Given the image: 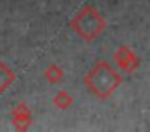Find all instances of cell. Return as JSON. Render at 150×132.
<instances>
[{
    "label": "cell",
    "instance_id": "8992f818",
    "mask_svg": "<svg viewBox=\"0 0 150 132\" xmlns=\"http://www.w3.org/2000/svg\"><path fill=\"white\" fill-rule=\"evenodd\" d=\"M44 77L49 84H60L65 77V73H63L62 66L57 63H52L45 71H44Z\"/></svg>",
    "mask_w": 150,
    "mask_h": 132
},
{
    "label": "cell",
    "instance_id": "5b68a950",
    "mask_svg": "<svg viewBox=\"0 0 150 132\" xmlns=\"http://www.w3.org/2000/svg\"><path fill=\"white\" fill-rule=\"evenodd\" d=\"M15 80H16L15 71L11 69L5 61H0V93L7 92V90L13 85Z\"/></svg>",
    "mask_w": 150,
    "mask_h": 132
},
{
    "label": "cell",
    "instance_id": "3957f363",
    "mask_svg": "<svg viewBox=\"0 0 150 132\" xmlns=\"http://www.w3.org/2000/svg\"><path fill=\"white\" fill-rule=\"evenodd\" d=\"M115 63L118 64L120 69H123L124 73L127 74H132L136 73L137 69L140 68V60L134 50H131L127 45H121L116 52H115Z\"/></svg>",
    "mask_w": 150,
    "mask_h": 132
},
{
    "label": "cell",
    "instance_id": "52a82bcc",
    "mask_svg": "<svg viewBox=\"0 0 150 132\" xmlns=\"http://www.w3.org/2000/svg\"><path fill=\"white\" fill-rule=\"evenodd\" d=\"M52 102L58 109H68L69 106L73 105L74 100H73V95L69 92H66V90H58V92L53 95Z\"/></svg>",
    "mask_w": 150,
    "mask_h": 132
},
{
    "label": "cell",
    "instance_id": "6da1fadb",
    "mask_svg": "<svg viewBox=\"0 0 150 132\" xmlns=\"http://www.w3.org/2000/svg\"><path fill=\"white\" fill-rule=\"evenodd\" d=\"M121 74L107 60H98L84 76V85L100 100H108L121 87Z\"/></svg>",
    "mask_w": 150,
    "mask_h": 132
},
{
    "label": "cell",
    "instance_id": "7a4b0ae2",
    "mask_svg": "<svg viewBox=\"0 0 150 132\" xmlns=\"http://www.w3.org/2000/svg\"><path fill=\"white\" fill-rule=\"evenodd\" d=\"M71 29L86 42H92L105 31L107 21L92 5H84L82 10L71 19Z\"/></svg>",
    "mask_w": 150,
    "mask_h": 132
},
{
    "label": "cell",
    "instance_id": "277c9868",
    "mask_svg": "<svg viewBox=\"0 0 150 132\" xmlns=\"http://www.w3.org/2000/svg\"><path fill=\"white\" fill-rule=\"evenodd\" d=\"M11 122L16 131H28L33 124V113H31L29 106L26 103L20 102L13 106L11 109Z\"/></svg>",
    "mask_w": 150,
    "mask_h": 132
}]
</instances>
